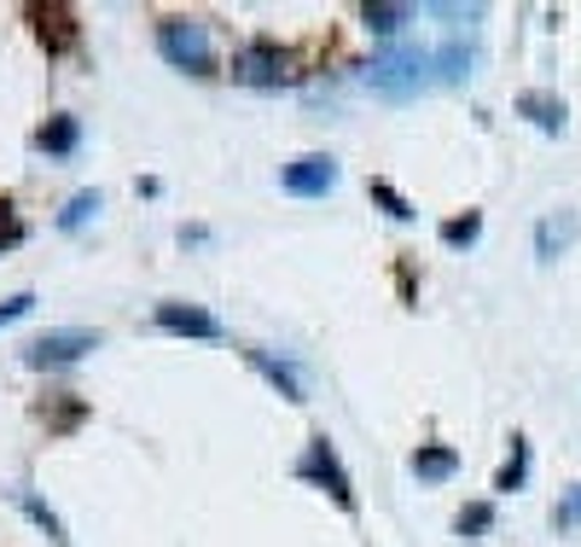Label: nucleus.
<instances>
[{
	"mask_svg": "<svg viewBox=\"0 0 581 547\" xmlns=\"http://www.w3.org/2000/svg\"><path fill=\"white\" fill-rule=\"evenodd\" d=\"M361 76H366V88L384 94V99H413L419 88L436 83V53L430 47H384Z\"/></svg>",
	"mask_w": 581,
	"mask_h": 547,
	"instance_id": "obj_1",
	"label": "nucleus"
},
{
	"mask_svg": "<svg viewBox=\"0 0 581 547\" xmlns=\"http://www.w3.org/2000/svg\"><path fill=\"white\" fill-rule=\"evenodd\" d=\"M157 53L186 76H216V47H210V24H204V18H163Z\"/></svg>",
	"mask_w": 581,
	"mask_h": 547,
	"instance_id": "obj_2",
	"label": "nucleus"
},
{
	"mask_svg": "<svg viewBox=\"0 0 581 547\" xmlns=\"http://www.w3.org/2000/svg\"><path fill=\"white\" fill-rule=\"evenodd\" d=\"M297 478L320 483V490L338 501L343 513H355V490H349V472L338 466V449H331L326 437H308V449H303V460H297Z\"/></svg>",
	"mask_w": 581,
	"mask_h": 547,
	"instance_id": "obj_3",
	"label": "nucleus"
},
{
	"mask_svg": "<svg viewBox=\"0 0 581 547\" xmlns=\"http://www.w3.org/2000/svg\"><path fill=\"white\" fill-rule=\"evenodd\" d=\"M88 350H99V332H81V327H65V332H41L30 350H24V361L35 373H47V368H76Z\"/></svg>",
	"mask_w": 581,
	"mask_h": 547,
	"instance_id": "obj_4",
	"label": "nucleus"
},
{
	"mask_svg": "<svg viewBox=\"0 0 581 547\" xmlns=\"http://www.w3.org/2000/svg\"><path fill=\"white\" fill-rule=\"evenodd\" d=\"M233 83L244 88H285L290 83V58L274 42H251L233 53Z\"/></svg>",
	"mask_w": 581,
	"mask_h": 547,
	"instance_id": "obj_5",
	"label": "nucleus"
},
{
	"mask_svg": "<svg viewBox=\"0 0 581 547\" xmlns=\"http://www.w3.org/2000/svg\"><path fill=\"white\" fill-rule=\"evenodd\" d=\"M279 187L290 198H326L331 187H338V164H331L326 152H308V157H297V164H285Z\"/></svg>",
	"mask_w": 581,
	"mask_h": 547,
	"instance_id": "obj_6",
	"label": "nucleus"
},
{
	"mask_svg": "<svg viewBox=\"0 0 581 547\" xmlns=\"http://www.w3.org/2000/svg\"><path fill=\"white\" fill-rule=\"evenodd\" d=\"M157 327L180 332V338H221V320L193 309V303H157Z\"/></svg>",
	"mask_w": 581,
	"mask_h": 547,
	"instance_id": "obj_7",
	"label": "nucleus"
},
{
	"mask_svg": "<svg viewBox=\"0 0 581 547\" xmlns=\"http://www.w3.org/2000/svg\"><path fill=\"white\" fill-rule=\"evenodd\" d=\"M570 239H575V210H558V216H547L541 228H535V256L552 262L558 251H570Z\"/></svg>",
	"mask_w": 581,
	"mask_h": 547,
	"instance_id": "obj_8",
	"label": "nucleus"
},
{
	"mask_svg": "<svg viewBox=\"0 0 581 547\" xmlns=\"http://www.w3.org/2000/svg\"><path fill=\"white\" fill-rule=\"evenodd\" d=\"M517 111H524L541 134H564V117H570L564 99H552V94H524V99H517Z\"/></svg>",
	"mask_w": 581,
	"mask_h": 547,
	"instance_id": "obj_9",
	"label": "nucleus"
},
{
	"mask_svg": "<svg viewBox=\"0 0 581 547\" xmlns=\"http://www.w3.org/2000/svg\"><path fill=\"white\" fill-rule=\"evenodd\" d=\"M407 466H413V478L442 483V478H453V472H460V455H453V449H442V442H430V449H419Z\"/></svg>",
	"mask_w": 581,
	"mask_h": 547,
	"instance_id": "obj_10",
	"label": "nucleus"
},
{
	"mask_svg": "<svg viewBox=\"0 0 581 547\" xmlns=\"http://www.w3.org/2000/svg\"><path fill=\"white\" fill-rule=\"evenodd\" d=\"M251 361H256V373L267 379V384H279V396H290V402H303V384H297V373L285 368V361H274L267 350H251Z\"/></svg>",
	"mask_w": 581,
	"mask_h": 547,
	"instance_id": "obj_11",
	"label": "nucleus"
},
{
	"mask_svg": "<svg viewBox=\"0 0 581 547\" xmlns=\"http://www.w3.org/2000/svg\"><path fill=\"white\" fill-rule=\"evenodd\" d=\"M35 146H41V152H58V157L76 152V117H53V123L35 134Z\"/></svg>",
	"mask_w": 581,
	"mask_h": 547,
	"instance_id": "obj_12",
	"label": "nucleus"
},
{
	"mask_svg": "<svg viewBox=\"0 0 581 547\" xmlns=\"http://www.w3.org/2000/svg\"><path fill=\"white\" fill-rule=\"evenodd\" d=\"M524 472H529V442L524 437H512V460L501 466V478H494V490H517V483H524Z\"/></svg>",
	"mask_w": 581,
	"mask_h": 547,
	"instance_id": "obj_13",
	"label": "nucleus"
},
{
	"mask_svg": "<svg viewBox=\"0 0 581 547\" xmlns=\"http://www.w3.org/2000/svg\"><path fill=\"white\" fill-rule=\"evenodd\" d=\"M99 205H106V198H99V193H76L70 205L58 210V228H65V233H76V228H81V221H88V216H99Z\"/></svg>",
	"mask_w": 581,
	"mask_h": 547,
	"instance_id": "obj_14",
	"label": "nucleus"
},
{
	"mask_svg": "<svg viewBox=\"0 0 581 547\" xmlns=\"http://www.w3.org/2000/svg\"><path fill=\"white\" fill-rule=\"evenodd\" d=\"M361 18H366V30H379V35H396L407 18H413V7H361Z\"/></svg>",
	"mask_w": 581,
	"mask_h": 547,
	"instance_id": "obj_15",
	"label": "nucleus"
},
{
	"mask_svg": "<svg viewBox=\"0 0 581 547\" xmlns=\"http://www.w3.org/2000/svg\"><path fill=\"white\" fill-rule=\"evenodd\" d=\"M552 530H581V483H570L552 506Z\"/></svg>",
	"mask_w": 581,
	"mask_h": 547,
	"instance_id": "obj_16",
	"label": "nucleus"
},
{
	"mask_svg": "<svg viewBox=\"0 0 581 547\" xmlns=\"http://www.w3.org/2000/svg\"><path fill=\"white\" fill-rule=\"evenodd\" d=\"M18 501H24V513H30V518H35V524H41V530H47V536H53V541H58V547H65V541H70V536H65V524H58V518H53V513H47V501H35V495H30V490H18Z\"/></svg>",
	"mask_w": 581,
	"mask_h": 547,
	"instance_id": "obj_17",
	"label": "nucleus"
},
{
	"mask_svg": "<svg viewBox=\"0 0 581 547\" xmlns=\"http://www.w3.org/2000/svg\"><path fill=\"white\" fill-rule=\"evenodd\" d=\"M476 233H483V221H476V216H460V221H448V228H442V245H453V251H460V245H476Z\"/></svg>",
	"mask_w": 581,
	"mask_h": 547,
	"instance_id": "obj_18",
	"label": "nucleus"
},
{
	"mask_svg": "<svg viewBox=\"0 0 581 547\" xmlns=\"http://www.w3.org/2000/svg\"><path fill=\"white\" fill-rule=\"evenodd\" d=\"M372 198H379V205H384L390 216H396V221H413V205H407V198H402L396 187H390V180H372Z\"/></svg>",
	"mask_w": 581,
	"mask_h": 547,
	"instance_id": "obj_19",
	"label": "nucleus"
},
{
	"mask_svg": "<svg viewBox=\"0 0 581 547\" xmlns=\"http://www.w3.org/2000/svg\"><path fill=\"white\" fill-rule=\"evenodd\" d=\"M489 524H494V506L476 501V506H465V513H460V536H483Z\"/></svg>",
	"mask_w": 581,
	"mask_h": 547,
	"instance_id": "obj_20",
	"label": "nucleus"
},
{
	"mask_svg": "<svg viewBox=\"0 0 581 547\" xmlns=\"http://www.w3.org/2000/svg\"><path fill=\"white\" fill-rule=\"evenodd\" d=\"M35 309V292H18V297H7L0 303V327H12V320H24Z\"/></svg>",
	"mask_w": 581,
	"mask_h": 547,
	"instance_id": "obj_21",
	"label": "nucleus"
},
{
	"mask_svg": "<svg viewBox=\"0 0 581 547\" xmlns=\"http://www.w3.org/2000/svg\"><path fill=\"white\" fill-rule=\"evenodd\" d=\"M18 233H24V228H18V216H12V205H7V198H0V245H12V239Z\"/></svg>",
	"mask_w": 581,
	"mask_h": 547,
	"instance_id": "obj_22",
	"label": "nucleus"
}]
</instances>
